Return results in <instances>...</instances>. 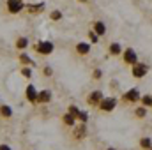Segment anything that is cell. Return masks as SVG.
I'll list each match as a JSON object with an SVG mask.
<instances>
[{
  "mask_svg": "<svg viewBox=\"0 0 152 150\" xmlns=\"http://www.w3.org/2000/svg\"><path fill=\"white\" fill-rule=\"evenodd\" d=\"M34 50L41 53V55H50V53H53V42H50V41H42V42H37L36 46H34Z\"/></svg>",
  "mask_w": 152,
  "mask_h": 150,
  "instance_id": "6da1fadb",
  "label": "cell"
},
{
  "mask_svg": "<svg viewBox=\"0 0 152 150\" xmlns=\"http://www.w3.org/2000/svg\"><path fill=\"white\" fill-rule=\"evenodd\" d=\"M115 106H117V99L115 97H103V101L99 103V108L103 111H112Z\"/></svg>",
  "mask_w": 152,
  "mask_h": 150,
  "instance_id": "7a4b0ae2",
  "label": "cell"
},
{
  "mask_svg": "<svg viewBox=\"0 0 152 150\" xmlns=\"http://www.w3.org/2000/svg\"><path fill=\"white\" fill-rule=\"evenodd\" d=\"M7 9H9V12L18 14L20 11H23V9H25V5H23V2H21V0H7Z\"/></svg>",
  "mask_w": 152,
  "mask_h": 150,
  "instance_id": "3957f363",
  "label": "cell"
},
{
  "mask_svg": "<svg viewBox=\"0 0 152 150\" xmlns=\"http://www.w3.org/2000/svg\"><path fill=\"white\" fill-rule=\"evenodd\" d=\"M147 73H149V66H147V64H138V62H136V64L133 66V76H134V78H143Z\"/></svg>",
  "mask_w": 152,
  "mask_h": 150,
  "instance_id": "277c9868",
  "label": "cell"
},
{
  "mask_svg": "<svg viewBox=\"0 0 152 150\" xmlns=\"http://www.w3.org/2000/svg\"><path fill=\"white\" fill-rule=\"evenodd\" d=\"M136 60H138V57H136L134 50H133V48H127V50L124 51V62H126V64H129V66H134V64H136Z\"/></svg>",
  "mask_w": 152,
  "mask_h": 150,
  "instance_id": "5b68a950",
  "label": "cell"
},
{
  "mask_svg": "<svg viewBox=\"0 0 152 150\" xmlns=\"http://www.w3.org/2000/svg\"><path fill=\"white\" fill-rule=\"evenodd\" d=\"M103 97H104V94L103 92H99V90H96V92H92L90 95H88V104H92V106H96V104H99L101 101H103Z\"/></svg>",
  "mask_w": 152,
  "mask_h": 150,
  "instance_id": "8992f818",
  "label": "cell"
},
{
  "mask_svg": "<svg viewBox=\"0 0 152 150\" xmlns=\"http://www.w3.org/2000/svg\"><path fill=\"white\" fill-rule=\"evenodd\" d=\"M37 90H36V87H34V85H28V87H27V99H28V101H30V103H36V101H37Z\"/></svg>",
  "mask_w": 152,
  "mask_h": 150,
  "instance_id": "52a82bcc",
  "label": "cell"
},
{
  "mask_svg": "<svg viewBox=\"0 0 152 150\" xmlns=\"http://www.w3.org/2000/svg\"><path fill=\"white\" fill-rule=\"evenodd\" d=\"M124 97H126V101H133V103H134V101H138V99H140V92H138L136 88H131V90H127V92H126V95H124Z\"/></svg>",
  "mask_w": 152,
  "mask_h": 150,
  "instance_id": "ba28073f",
  "label": "cell"
},
{
  "mask_svg": "<svg viewBox=\"0 0 152 150\" xmlns=\"http://www.w3.org/2000/svg\"><path fill=\"white\" fill-rule=\"evenodd\" d=\"M94 32L97 36H104L106 34V25L103 21H94Z\"/></svg>",
  "mask_w": 152,
  "mask_h": 150,
  "instance_id": "9c48e42d",
  "label": "cell"
},
{
  "mask_svg": "<svg viewBox=\"0 0 152 150\" xmlns=\"http://www.w3.org/2000/svg\"><path fill=\"white\" fill-rule=\"evenodd\" d=\"M76 51H78L80 55H87V53L90 51V44H87V42H78V44H76Z\"/></svg>",
  "mask_w": 152,
  "mask_h": 150,
  "instance_id": "30bf717a",
  "label": "cell"
},
{
  "mask_svg": "<svg viewBox=\"0 0 152 150\" xmlns=\"http://www.w3.org/2000/svg\"><path fill=\"white\" fill-rule=\"evenodd\" d=\"M51 99V92L50 90H42V92H39L37 94V101L39 103H48Z\"/></svg>",
  "mask_w": 152,
  "mask_h": 150,
  "instance_id": "8fae6325",
  "label": "cell"
},
{
  "mask_svg": "<svg viewBox=\"0 0 152 150\" xmlns=\"http://www.w3.org/2000/svg\"><path fill=\"white\" fill-rule=\"evenodd\" d=\"M108 51H110L112 55H120V53H122V46H120L118 42H112L110 48H108Z\"/></svg>",
  "mask_w": 152,
  "mask_h": 150,
  "instance_id": "7c38bea8",
  "label": "cell"
},
{
  "mask_svg": "<svg viewBox=\"0 0 152 150\" xmlns=\"http://www.w3.org/2000/svg\"><path fill=\"white\" fill-rule=\"evenodd\" d=\"M28 46V41H27V37H20L18 41H16V48L18 50H25Z\"/></svg>",
  "mask_w": 152,
  "mask_h": 150,
  "instance_id": "4fadbf2b",
  "label": "cell"
},
{
  "mask_svg": "<svg viewBox=\"0 0 152 150\" xmlns=\"http://www.w3.org/2000/svg\"><path fill=\"white\" fill-rule=\"evenodd\" d=\"M64 122H66L67 125H73V124L76 122V117L71 115V113H67V115H64Z\"/></svg>",
  "mask_w": 152,
  "mask_h": 150,
  "instance_id": "5bb4252c",
  "label": "cell"
},
{
  "mask_svg": "<svg viewBox=\"0 0 152 150\" xmlns=\"http://www.w3.org/2000/svg\"><path fill=\"white\" fill-rule=\"evenodd\" d=\"M0 113H2L4 117H11V115H12V110H11V106H5V104H4V106L0 108Z\"/></svg>",
  "mask_w": 152,
  "mask_h": 150,
  "instance_id": "9a60e30c",
  "label": "cell"
},
{
  "mask_svg": "<svg viewBox=\"0 0 152 150\" xmlns=\"http://www.w3.org/2000/svg\"><path fill=\"white\" fill-rule=\"evenodd\" d=\"M44 9V4H37V5H28V11L30 12H39Z\"/></svg>",
  "mask_w": 152,
  "mask_h": 150,
  "instance_id": "2e32d148",
  "label": "cell"
},
{
  "mask_svg": "<svg viewBox=\"0 0 152 150\" xmlns=\"http://www.w3.org/2000/svg\"><path fill=\"white\" fill-rule=\"evenodd\" d=\"M60 18H62V12H60V11H53V12H51V20H53V21H58Z\"/></svg>",
  "mask_w": 152,
  "mask_h": 150,
  "instance_id": "e0dca14e",
  "label": "cell"
},
{
  "mask_svg": "<svg viewBox=\"0 0 152 150\" xmlns=\"http://www.w3.org/2000/svg\"><path fill=\"white\" fill-rule=\"evenodd\" d=\"M142 101H143V104H145V106H152V95H143V97H142Z\"/></svg>",
  "mask_w": 152,
  "mask_h": 150,
  "instance_id": "ac0fdd59",
  "label": "cell"
},
{
  "mask_svg": "<svg viewBox=\"0 0 152 150\" xmlns=\"http://www.w3.org/2000/svg\"><path fill=\"white\" fill-rule=\"evenodd\" d=\"M21 74L25 76V78H30V76H32V69H30V67H23V69H21Z\"/></svg>",
  "mask_w": 152,
  "mask_h": 150,
  "instance_id": "d6986e66",
  "label": "cell"
},
{
  "mask_svg": "<svg viewBox=\"0 0 152 150\" xmlns=\"http://www.w3.org/2000/svg\"><path fill=\"white\" fill-rule=\"evenodd\" d=\"M88 37H90V41H92V42H97V41H99V36H97L94 30H92V32H88Z\"/></svg>",
  "mask_w": 152,
  "mask_h": 150,
  "instance_id": "ffe728a7",
  "label": "cell"
},
{
  "mask_svg": "<svg viewBox=\"0 0 152 150\" xmlns=\"http://www.w3.org/2000/svg\"><path fill=\"white\" fill-rule=\"evenodd\" d=\"M20 58H21V60H23V62H27V64H30V66H36V62H34V60H30V58H28V57H27V55H25V53H23V55H21V57H20Z\"/></svg>",
  "mask_w": 152,
  "mask_h": 150,
  "instance_id": "44dd1931",
  "label": "cell"
},
{
  "mask_svg": "<svg viewBox=\"0 0 152 150\" xmlns=\"http://www.w3.org/2000/svg\"><path fill=\"white\" fill-rule=\"evenodd\" d=\"M69 113L75 115V117H78V115H80V110H78L76 106H69Z\"/></svg>",
  "mask_w": 152,
  "mask_h": 150,
  "instance_id": "7402d4cb",
  "label": "cell"
},
{
  "mask_svg": "<svg viewBox=\"0 0 152 150\" xmlns=\"http://www.w3.org/2000/svg\"><path fill=\"white\" fill-rule=\"evenodd\" d=\"M78 118H80L81 122H87V118H88V115H87L85 111H80V115H78Z\"/></svg>",
  "mask_w": 152,
  "mask_h": 150,
  "instance_id": "603a6c76",
  "label": "cell"
},
{
  "mask_svg": "<svg viewBox=\"0 0 152 150\" xmlns=\"http://www.w3.org/2000/svg\"><path fill=\"white\" fill-rule=\"evenodd\" d=\"M136 115H138V117H145V115H147V110H145V108H138V110H136Z\"/></svg>",
  "mask_w": 152,
  "mask_h": 150,
  "instance_id": "cb8c5ba5",
  "label": "cell"
},
{
  "mask_svg": "<svg viewBox=\"0 0 152 150\" xmlns=\"http://www.w3.org/2000/svg\"><path fill=\"white\" fill-rule=\"evenodd\" d=\"M142 147H145V149H149V147H151V140H149V138H145V140H142Z\"/></svg>",
  "mask_w": 152,
  "mask_h": 150,
  "instance_id": "d4e9b609",
  "label": "cell"
},
{
  "mask_svg": "<svg viewBox=\"0 0 152 150\" xmlns=\"http://www.w3.org/2000/svg\"><path fill=\"white\" fill-rule=\"evenodd\" d=\"M42 73H44L46 76H50L51 73H53V71H51V67H44V69H42Z\"/></svg>",
  "mask_w": 152,
  "mask_h": 150,
  "instance_id": "484cf974",
  "label": "cell"
},
{
  "mask_svg": "<svg viewBox=\"0 0 152 150\" xmlns=\"http://www.w3.org/2000/svg\"><path fill=\"white\" fill-rule=\"evenodd\" d=\"M101 71H96V73H94V78H96V79H99V78H101Z\"/></svg>",
  "mask_w": 152,
  "mask_h": 150,
  "instance_id": "4316f807",
  "label": "cell"
},
{
  "mask_svg": "<svg viewBox=\"0 0 152 150\" xmlns=\"http://www.w3.org/2000/svg\"><path fill=\"white\" fill-rule=\"evenodd\" d=\"M0 150H11L7 145H0Z\"/></svg>",
  "mask_w": 152,
  "mask_h": 150,
  "instance_id": "83f0119b",
  "label": "cell"
},
{
  "mask_svg": "<svg viewBox=\"0 0 152 150\" xmlns=\"http://www.w3.org/2000/svg\"><path fill=\"white\" fill-rule=\"evenodd\" d=\"M80 2H87V0H80Z\"/></svg>",
  "mask_w": 152,
  "mask_h": 150,
  "instance_id": "f1b7e54d",
  "label": "cell"
},
{
  "mask_svg": "<svg viewBox=\"0 0 152 150\" xmlns=\"http://www.w3.org/2000/svg\"><path fill=\"white\" fill-rule=\"evenodd\" d=\"M110 150H113V149H110Z\"/></svg>",
  "mask_w": 152,
  "mask_h": 150,
  "instance_id": "f546056e",
  "label": "cell"
}]
</instances>
